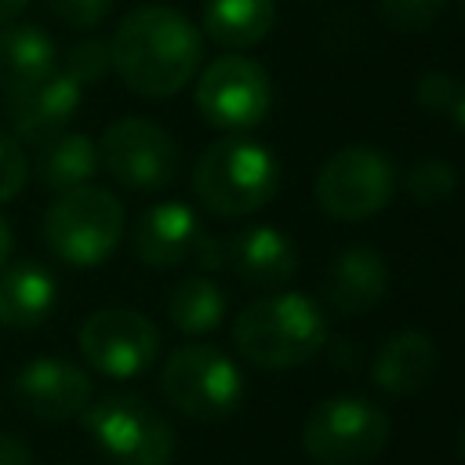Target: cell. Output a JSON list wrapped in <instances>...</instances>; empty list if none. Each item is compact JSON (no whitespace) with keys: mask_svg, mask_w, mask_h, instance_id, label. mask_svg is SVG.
<instances>
[{"mask_svg":"<svg viewBox=\"0 0 465 465\" xmlns=\"http://www.w3.org/2000/svg\"><path fill=\"white\" fill-rule=\"evenodd\" d=\"M80 98H84V87L62 65H54L29 87L7 94V120L25 142H44L65 131V124L80 109Z\"/></svg>","mask_w":465,"mask_h":465,"instance_id":"13","label":"cell"},{"mask_svg":"<svg viewBox=\"0 0 465 465\" xmlns=\"http://www.w3.org/2000/svg\"><path fill=\"white\" fill-rule=\"evenodd\" d=\"M414 98L421 109L450 120L458 131H465V80L454 73H425L418 76Z\"/></svg>","mask_w":465,"mask_h":465,"instance_id":"23","label":"cell"},{"mask_svg":"<svg viewBox=\"0 0 465 465\" xmlns=\"http://www.w3.org/2000/svg\"><path fill=\"white\" fill-rule=\"evenodd\" d=\"M98 163L124 189L153 193V189H163L174 182L178 145L160 124H153L145 116H124L102 131Z\"/></svg>","mask_w":465,"mask_h":465,"instance_id":"9","label":"cell"},{"mask_svg":"<svg viewBox=\"0 0 465 465\" xmlns=\"http://www.w3.org/2000/svg\"><path fill=\"white\" fill-rule=\"evenodd\" d=\"M80 87H87V84H98L109 69H113V62H109V44L105 40H94V36H87V40H80V44H73L69 51H65V58L58 62Z\"/></svg>","mask_w":465,"mask_h":465,"instance_id":"25","label":"cell"},{"mask_svg":"<svg viewBox=\"0 0 465 465\" xmlns=\"http://www.w3.org/2000/svg\"><path fill=\"white\" fill-rule=\"evenodd\" d=\"M47 7L73 29H94L113 11V0H47Z\"/></svg>","mask_w":465,"mask_h":465,"instance_id":"28","label":"cell"},{"mask_svg":"<svg viewBox=\"0 0 465 465\" xmlns=\"http://www.w3.org/2000/svg\"><path fill=\"white\" fill-rule=\"evenodd\" d=\"M163 400L185 414L189 421H222L243 400V374L240 367L214 345L189 341L174 349L160 371Z\"/></svg>","mask_w":465,"mask_h":465,"instance_id":"5","label":"cell"},{"mask_svg":"<svg viewBox=\"0 0 465 465\" xmlns=\"http://www.w3.org/2000/svg\"><path fill=\"white\" fill-rule=\"evenodd\" d=\"M225 265L243 283L276 291L298 272V251L276 225H247L225 240Z\"/></svg>","mask_w":465,"mask_h":465,"instance_id":"15","label":"cell"},{"mask_svg":"<svg viewBox=\"0 0 465 465\" xmlns=\"http://www.w3.org/2000/svg\"><path fill=\"white\" fill-rule=\"evenodd\" d=\"M80 418L98 450L116 465H171L174 458V432L167 418L142 396L109 392L91 400Z\"/></svg>","mask_w":465,"mask_h":465,"instance_id":"6","label":"cell"},{"mask_svg":"<svg viewBox=\"0 0 465 465\" xmlns=\"http://www.w3.org/2000/svg\"><path fill=\"white\" fill-rule=\"evenodd\" d=\"M276 25V0H207L203 33L229 51L262 44Z\"/></svg>","mask_w":465,"mask_h":465,"instance_id":"21","label":"cell"},{"mask_svg":"<svg viewBox=\"0 0 465 465\" xmlns=\"http://www.w3.org/2000/svg\"><path fill=\"white\" fill-rule=\"evenodd\" d=\"M229 312L225 291L211 276H189L167 294V316L182 334H211Z\"/></svg>","mask_w":465,"mask_h":465,"instance_id":"22","label":"cell"},{"mask_svg":"<svg viewBox=\"0 0 465 465\" xmlns=\"http://www.w3.org/2000/svg\"><path fill=\"white\" fill-rule=\"evenodd\" d=\"M80 352L84 360L105 374V378H138L142 371L153 367L156 352H160V331L149 316L124 309V305H109L91 312L80 323Z\"/></svg>","mask_w":465,"mask_h":465,"instance_id":"10","label":"cell"},{"mask_svg":"<svg viewBox=\"0 0 465 465\" xmlns=\"http://www.w3.org/2000/svg\"><path fill=\"white\" fill-rule=\"evenodd\" d=\"M461 18H465V0H461Z\"/></svg>","mask_w":465,"mask_h":465,"instance_id":"33","label":"cell"},{"mask_svg":"<svg viewBox=\"0 0 465 465\" xmlns=\"http://www.w3.org/2000/svg\"><path fill=\"white\" fill-rule=\"evenodd\" d=\"M232 341L247 363L262 371H287L323 349L327 320L312 298L276 291L240 309L232 320Z\"/></svg>","mask_w":465,"mask_h":465,"instance_id":"2","label":"cell"},{"mask_svg":"<svg viewBox=\"0 0 465 465\" xmlns=\"http://www.w3.org/2000/svg\"><path fill=\"white\" fill-rule=\"evenodd\" d=\"M436 363H440V352L425 331H396L378 349L371 378L389 396H414L432 381Z\"/></svg>","mask_w":465,"mask_h":465,"instance_id":"17","label":"cell"},{"mask_svg":"<svg viewBox=\"0 0 465 465\" xmlns=\"http://www.w3.org/2000/svg\"><path fill=\"white\" fill-rule=\"evenodd\" d=\"M389 443V414L363 396H327L302 425V447L316 465H367Z\"/></svg>","mask_w":465,"mask_h":465,"instance_id":"7","label":"cell"},{"mask_svg":"<svg viewBox=\"0 0 465 465\" xmlns=\"http://www.w3.org/2000/svg\"><path fill=\"white\" fill-rule=\"evenodd\" d=\"M458 454L465 458V425H461V432H458Z\"/></svg>","mask_w":465,"mask_h":465,"instance_id":"32","label":"cell"},{"mask_svg":"<svg viewBox=\"0 0 465 465\" xmlns=\"http://www.w3.org/2000/svg\"><path fill=\"white\" fill-rule=\"evenodd\" d=\"M280 185V163L276 156L254 142V138H218L211 142L193 171V193L196 200L218 214V218H243L254 214L272 200Z\"/></svg>","mask_w":465,"mask_h":465,"instance_id":"3","label":"cell"},{"mask_svg":"<svg viewBox=\"0 0 465 465\" xmlns=\"http://www.w3.org/2000/svg\"><path fill=\"white\" fill-rule=\"evenodd\" d=\"M124 225V203L109 189L87 182L58 193V200L40 218V236L58 262L94 269L120 247Z\"/></svg>","mask_w":465,"mask_h":465,"instance_id":"4","label":"cell"},{"mask_svg":"<svg viewBox=\"0 0 465 465\" xmlns=\"http://www.w3.org/2000/svg\"><path fill=\"white\" fill-rule=\"evenodd\" d=\"M203 58L200 29L174 7L145 4L120 18L109 40L116 76L142 98H171L196 76Z\"/></svg>","mask_w":465,"mask_h":465,"instance_id":"1","label":"cell"},{"mask_svg":"<svg viewBox=\"0 0 465 465\" xmlns=\"http://www.w3.org/2000/svg\"><path fill=\"white\" fill-rule=\"evenodd\" d=\"M396 167L385 153L371 145H345L327 156L316 174V203L338 222L374 218L392 203Z\"/></svg>","mask_w":465,"mask_h":465,"instance_id":"8","label":"cell"},{"mask_svg":"<svg viewBox=\"0 0 465 465\" xmlns=\"http://www.w3.org/2000/svg\"><path fill=\"white\" fill-rule=\"evenodd\" d=\"M98 142L80 134V131H58L44 142H36V156L29 163V174L54 189V193H65V189H76V185H87L98 171Z\"/></svg>","mask_w":465,"mask_h":465,"instance_id":"19","label":"cell"},{"mask_svg":"<svg viewBox=\"0 0 465 465\" xmlns=\"http://www.w3.org/2000/svg\"><path fill=\"white\" fill-rule=\"evenodd\" d=\"M269 105H272V84L254 58L222 54L196 80V109L211 127L247 131L265 120Z\"/></svg>","mask_w":465,"mask_h":465,"instance_id":"11","label":"cell"},{"mask_svg":"<svg viewBox=\"0 0 465 465\" xmlns=\"http://www.w3.org/2000/svg\"><path fill=\"white\" fill-rule=\"evenodd\" d=\"M389 291V265L374 247H345L331 258L323 272V298L341 316H363L371 312Z\"/></svg>","mask_w":465,"mask_h":465,"instance_id":"16","label":"cell"},{"mask_svg":"<svg viewBox=\"0 0 465 465\" xmlns=\"http://www.w3.org/2000/svg\"><path fill=\"white\" fill-rule=\"evenodd\" d=\"M443 4L447 0H378V15L400 33H421L440 18Z\"/></svg>","mask_w":465,"mask_h":465,"instance_id":"26","label":"cell"},{"mask_svg":"<svg viewBox=\"0 0 465 465\" xmlns=\"http://www.w3.org/2000/svg\"><path fill=\"white\" fill-rule=\"evenodd\" d=\"M58 302V283L40 262H15L0 269V323L15 331L40 327Z\"/></svg>","mask_w":465,"mask_h":465,"instance_id":"18","label":"cell"},{"mask_svg":"<svg viewBox=\"0 0 465 465\" xmlns=\"http://www.w3.org/2000/svg\"><path fill=\"white\" fill-rule=\"evenodd\" d=\"M11 389H15L18 407L40 421H69V418L84 414L87 403L94 400L91 374L84 367H76L73 360H62V356L29 360L15 374Z\"/></svg>","mask_w":465,"mask_h":465,"instance_id":"12","label":"cell"},{"mask_svg":"<svg viewBox=\"0 0 465 465\" xmlns=\"http://www.w3.org/2000/svg\"><path fill=\"white\" fill-rule=\"evenodd\" d=\"M11 247H15V236H11V222L0 214V269L7 265V258H11Z\"/></svg>","mask_w":465,"mask_h":465,"instance_id":"30","label":"cell"},{"mask_svg":"<svg viewBox=\"0 0 465 465\" xmlns=\"http://www.w3.org/2000/svg\"><path fill=\"white\" fill-rule=\"evenodd\" d=\"M58 65L54 40L40 25L0 29V94H15Z\"/></svg>","mask_w":465,"mask_h":465,"instance_id":"20","label":"cell"},{"mask_svg":"<svg viewBox=\"0 0 465 465\" xmlns=\"http://www.w3.org/2000/svg\"><path fill=\"white\" fill-rule=\"evenodd\" d=\"M131 240H134V254L145 265L171 269V265H182L185 258L196 254V247L203 240V229H200V218L189 203L160 200V203H153L138 214Z\"/></svg>","mask_w":465,"mask_h":465,"instance_id":"14","label":"cell"},{"mask_svg":"<svg viewBox=\"0 0 465 465\" xmlns=\"http://www.w3.org/2000/svg\"><path fill=\"white\" fill-rule=\"evenodd\" d=\"M458 189V171L447 163V160H418L411 171H407V193L414 196V203L421 207H436L443 203L450 193Z\"/></svg>","mask_w":465,"mask_h":465,"instance_id":"24","label":"cell"},{"mask_svg":"<svg viewBox=\"0 0 465 465\" xmlns=\"http://www.w3.org/2000/svg\"><path fill=\"white\" fill-rule=\"evenodd\" d=\"M0 465H33V454H29L25 440L0 432Z\"/></svg>","mask_w":465,"mask_h":465,"instance_id":"29","label":"cell"},{"mask_svg":"<svg viewBox=\"0 0 465 465\" xmlns=\"http://www.w3.org/2000/svg\"><path fill=\"white\" fill-rule=\"evenodd\" d=\"M25 182H29V160H25L22 145L0 131V203L11 200L15 193H22Z\"/></svg>","mask_w":465,"mask_h":465,"instance_id":"27","label":"cell"},{"mask_svg":"<svg viewBox=\"0 0 465 465\" xmlns=\"http://www.w3.org/2000/svg\"><path fill=\"white\" fill-rule=\"evenodd\" d=\"M25 4H29V0H0V25H7L18 11H25Z\"/></svg>","mask_w":465,"mask_h":465,"instance_id":"31","label":"cell"}]
</instances>
